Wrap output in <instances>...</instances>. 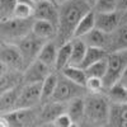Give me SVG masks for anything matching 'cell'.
<instances>
[{
    "label": "cell",
    "instance_id": "6da1fadb",
    "mask_svg": "<svg viewBox=\"0 0 127 127\" xmlns=\"http://www.w3.org/2000/svg\"><path fill=\"white\" fill-rule=\"evenodd\" d=\"M90 10L92 8L84 0H66L59 5L57 36L55 39L59 46L67 43L74 38L79 22Z\"/></svg>",
    "mask_w": 127,
    "mask_h": 127
},
{
    "label": "cell",
    "instance_id": "7a4b0ae2",
    "mask_svg": "<svg viewBox=\"0 0 127 127\" xmlns=\"http://www.w3.org/2000/svg\"><path fill=\"white\" fill-rule=\"evenodd\" d=\"M85 113L84 120L90 122L95 127H105L108 123L111 102L103 93H88L84 97Z\"/></svg>",
    "mask_w": 127,
    "mask_h": 127
},
{
    "label": "cell",
    "instance_id": "3957f363",
    "mask_svg": "<svg viewBox=\"0 0 127 127\" xmlns=\"http://www.w3.org/2000/svg\"><path fill=\"white\" fill-rule=\"evenodd\" d=\"M33 19L8 18L0 20V41L6 43H17L32 32Z\"/></svg>",
    "mask_w": 127,
    "mask_h": 127
},
{
    "label": "cell",
    "instance_id": "277c9868",
    "mask_svg": "<svg viewBox=\"0 0 127 127\" xmlns=\"http://www.w3.org/2000/svg\"><path fill=\"white\" fill-rule=\"evenodd\" d=\"M105 60H107V71L104 74L103 84L104 89H107L120 81L122 72L127 67V51L108 52Z\"/></svg>",
    "mask_w": 127,
    "mask_h": 127
},
{
    "label": "cell",
    "instance_id": "5b68a950",
    "mask_svg": "<svg viewBox=\"0 0 127 127\" xmlns=\"http://www.w3.org/2000/svg\"><path fill=\"white\" fill-rule=\"evenodd\" d=\"M87 94H88V92H87L85 87L79 85V84L66 79L65 76H62L59 72L57 85H56V89L54 92V95H52L51 100L66 104V103H69L70 100L75 99V98L85 97Z\"/></svg>",
    "mask_w": 127,
    "mask_h": 127
},
{
    "label": "cell",
    "instance_id": "8992f818",
    "mask_svg": "<svg viewBox=\"0 0 127 127\" xmlns=\"http://www.w3.org/2000/svg\"><path fill=\"white\" fill-rule=\"evenodd\" d=\"M41 102H42L41 83H32V84L23 83L14 109H33L41 105Z\"/></svg>",
    "mask_w": 127,
    "mask_h": 127
},
{
    "label": "cell",
    "instance_id": "52a82bcc",
    "mask_svg": "<svg viewBox=\"0 0 127 127\" xmlns=\"http://www.w3.org/2000/svg\"><path fill=\"white\" fill-rule=\"evenodd\" d=\"M0 62L8 70L23 72L26 69V64L22 57V54H20L15 43L0 42Z\"/></svg>",
    "mask_w": 127,
    "mask_h": 127
},
{
    "label": "cell",
    "instance_id": "ba28073f",
    "mask_svg": "<svg viewBox=\"0 0 127 127\" xmlns=\"http://www.w3.org/2000/svg\"><path fill=\"white\" fill-rule=\"evenodd\" d=\"M45 43H46V41L38 38L37 36H34L33 33H32V32L15 43L17 47L20 51V54H22V57H23L24 64H26V67L31 62L37 60L39 51L42 50V47H43Z\"/></svg>",
    "mask_w": 127,
    "mask_h": 127
},
{
    "label": "cell",
    "instance_id": "9c48e42d",
    "mask_svg": "<svg viewBox=\"0 0 127 127\" xmlns=\"http://www.w3.org/2000/svg\"><path fill=\"white\" fill-rule=\"evenodd\" d=\"M66 113V104L48 100L37 107V127L43 123L54 122L60 114Z\"/></svg>",
    "mask_w": 127,
    "mask_h": 127
},
{
    "label": "cell",
    "instance_id": "30bf717a",
    "mask_svg": "<svg viewBox=\"0 0 127 127\" xmlns=\"http://www.w3.org/2000/svg\"><path fill=\"white\" fill-rule=\"evenodd\" d=\"M33 19L46 20L57 27L59 23V5L48 0H39L33 6Z\"/></svg>",
    "mask_w": 127,
    "mask_h": 127
},
{
    "label": "cell",
    "instance_id": "8fae6325",
    "mask_svg": "<svg viewBox=\"0 0 127 127\" xmlns=\"http://www.w3.org/2000/svg\"><path fill=\"white\" fill-rule=\"evenodd\" d=\"M3 116L9 121L10 127H29L31 125H36L37 127V108L14 109Z\"/></svg>",
    "mask_w": 127,
    "mask_h": 127
},
{
    "label": "cell",
    "instance_id": "7c38bea8",
    "mask_svg": "<svg viewBox=\"0 0 127 127\" xmlns=\"http://www.w3.org/2000/svg\"><path fill=\"white\" fill-rule=\"evenodd\" d=\"M52 70L48 66H46L45 64H42L41 61L36 60L33 62H31L29 65L24 69L23 71V83L24 84H32V83H42L50 74Z\"/></svg>",
    "mask_w": 127,
    "mask_h": 127
},
{
    "label": "cell",
    "instance_id": "4fadbf2b",
    "mask_svg": "<svg viewBox=\"0 0 127 127\" xmlns=\"http://www.w3.org/2000/svg\"><path fill=\"white\" fill-rule=\"evenodd\" d=\"M121 24V12L118 10L109 13H95V28L104 33H113Z\"/></svg>",
    "mask_w": 127,
    "mask_h": 127
},
{
    "label": "cell",
    "instance_id": "5bb4252c",
    "mask_svg": "<svg viewBox=\"0 0 127 127\" xmlns=\"http://www.w3.org/2000/svg\"><path fill=\"white\" fill-rule=\"evenodd\" d=\"M32 33L46 42L54 41V39H56V36H57V27L50 22H46V20L33 19Z\"/></svg>",
    "mask_w": 127,
    "mask_h": 127
},
{
    "label": "cell",
    "instance_id": "9a60e30c",
    "mask_svg": "<svg viewBox=\"0 0 127 127\" xmlns=\"http://www.w3.org/2000/svg\"><path fill=\"white\" fill-rule=\"evenodd\" d=\"M81 39L87 45V47L102 48L108 52V45H109V34L108 33H104V32L94 28L84 37H81Z\"/></svg>",
    "mask_w": 127,
    "mask_h": 127
},
{
    "label": "cell",
    "instance_id": "2e32d148",
    "mask_svg": "<svg viewBox=\"0 0 127 127\" xmlns=\"http://www.w3.org/2000/svg\"><path fill=\"white\" fill-rule=\"evenodd\" d=\"M127 51V23L121 24L113 33L109 34L108 52Z\"/></svg>",
    "mask_w": 127,
    "mask_h": 127
},
{
    "label": "cell",
    "instance_id": "e0dca14e",
    "mask_svg": "<svg viewBox=\"0 0 127 127\" xmlns=\"http://www.w3.org/2000/svg\"><path fill=\"white\" fill-rule=\"evenodd\" d=\"M57 50H59V45L56 43V41H47L43 45L42 50L39 51L37 60L41 61L42 64H45L46 66H48L50 69L55 70L56 66V57H57ZM56 71V70H55Z\"/></svg>",
    "mask_w": 127,
    "mask_h": 127
},
{
    "label": "cell",
    "instance_id": "ac0fdd59",
    "mask_svg": "<svg viewBox=\"0 0 127 127\" xmlns=\"http://www.w3.org/2000/svg\"><path fill=\"white\" fill-rule=\"evenodd\" d=\"M105 127H127V104H111L109 118Z\"/></svg>",
    "mask_w": 127,
    "mask_h": 127
},
{
    "label": "cell",
    "instance_id": "d6986e66",
    "mask_svg": "<svg viewBox=\"0 0 127 127\" xmlns=\"http://www.w3.org/2000/svg\"><path fill=\"white\" fill-rule=\"evenodd\" d=\"M23 84V72L8 70L0 76V95Z\"/></svg>",
    "mask_w": 127,
    "mask_h": 127
},
{
    "label": "cell",
    "instance_id": "ffe728a7",
    "mask_svg": "<svg viewBox=\"0 0 127 127\" xmlns=\"http://www.w3.org/2000/svg\"><path fill=\"white\" fill-rule=\"evenodd\" d=\"M84 113H85V103L84 97H79L66 103V114L71 118L74 123H79L84 120Z\"/></svg>",
    "mask_w": 127,
    "mask_h": 127
},
{
    "label": "cell",
    "instance_id": "44dd1931",
    "mask_svg": "<svg viewBox=\"0 0 127 127\" xmlns=\"http://www.w3.org/2000/svg\"><path fill=\"white\" fill-rule=\"evenodd\" d=\"M22 85L23 84H20L19 87H17V88L0 95V116L14 111L15 103H17V99H18V95H19Z\"/></svg>",
    "mask_w": 127,
    "mask_h": 127
},
{
    "label": "cell",
    "instance_id": "7402d4cb",
    "mask_svg": "<svg viewBox=\"0 0 127 127\" xmlns=\"http://www.w3.org/2000/svg\"><path fill=\"white\" fill-rule=\"evenodd\" d=\"M104 94L111 104H127V89L121 83H116L112 87L104 89Z\"/></svg>",
    "mask_w": 127,
    "mask_h": 127
},
{
    "label": "cell",
    "instance_id": "603a6c76",
    "mask_svg": "<svg viewBox=\"0 0 127 127\" xmlns=\"http://www.w3.org/2000/svg\"><path fill=\"white\" fill-rule=\"evenodd\" d=\"M71 43V59H70V65L74 66H80L81 62L85 57L87 54V45L83 42L81 38H72L70 41Z\"/></svg>",
    "mask_w": 127,
    "mask_h": 127
},
{
    "label": "cell",
    "instance_id": "cb8c5ba5",
    "mask_svg": "<svg viewBox=\"0 0 127 127\" xmlns=\"http://www.w3.org/2000/svg\"><path fill=\"white\" fill-rule=\"evenodd\" d=\"M60 72L62 76H65L66 79L74 81L79 84V85H83L85 87V83H87V74H85V70L80 66H74V65H67L65 66L61 71H57Z\"/></svg>",
    "mask_w": 127,
    "mask_h": 127
},
{
    "label": "cell",
    "instance_id": "d4e9b609",
    "mask_svg": "<svg viewBox=\"0 0 127 127\" xmlns=\"http://www.w3.org/2000/svg\"><path fill=\"white\" fill-rule=\"evenodd\" d=\"M57 80H59V72L57 71H52L50 75L41 83V89H42V103H46L51 100L54 92L57 85Z\"/></svg>",
    "mask_w": 127,
    "mask_h": 127
},
{
    "label": "cell",
    "instance_id": "484cf974",
    "mask_svg": "<svg viewBox=\"0 0 127 127\" xmlns=\"http://www.w3.org/2000/svg\"><path fill=\"white\" fill-rule=\"evenodd\" d=\"M94 28H95V13L92 9L79 22V24L75 29V33H74V38H81Z\"/></svg>",
    "mask_w": 127,
    "mask_h": 127
},
{
    "label": "cell",
    "instance_id": "4316f807",
    "mask_svg": "<svg viewBox=\"0 0 127 127\" xmlns=\"http://www.w3.org/2000/svg\"><path fill=\"white\" fill-rule=\"evenodd\" d=\"M70 59H71V43L70 42L59 46L55 70L56 71H61L65 66L70 65Z\"/></svg>",
    "mask_w": 127,
    "mask_h": 127
},
{
    "label": "cell",
    "instance_id": "83f0119b",
    "mask_svg": "<svg viewBox=\"0 0 127 127\" xmlns=\"http://www.w3.org/2000/svg\"><path fill=\"white\" fill-rule=\"evenodd\" d=\"M108 55V52L105 50H102V48H94V47H88L87 50V54H85V57H84L83 62L80 67L83 69H87L88 66L93 65L94 62H97L99 60H103L105 59Z\"/></svg>",
    "mask_w": 127,
    "mask_h": 127
},
{
    "label": "cell",
    "instance_id": "f1b7e54d",
    "mask_svg": "<svg viewBox=\"0 0 127 127\" xmlns=\"http://www.w3.org/2000/svg\"><path fill=\"white\" fill-rule=\"evenodd\" d=\"M85 70V74H87V78H99V79H103L104 78V74L107 71V60L103 59V60H99L97 62H94L93 65L88 66Z\"/></svg>",
    "mask_w": 127,
    "mask_h": 127
},
{
    "label": "cell",
    "instance_id": "f546056e",
    "mask_svg": "<svg viewBox=\"0 0 127 127\" xmlns=\"http://www.w3.org/2000/svg\"><path fill=\"white\" fill-rule=\"evenodd\" d=\"M93 10L95 13H109L118 10V0H97Z\"/></svg>",
    "mask_w": 127,
    "mask_h": 127
},
{
    "label": "cell",
    "instance_id": "4dcf8cb0",
    "mask_svg": "<svg viewBox=\"0 0 127 127\" xmlns=\"http://www.w3.org/2000/svg\"><path fill=\"white\" fill-rule=\"evenodd\" d=\"M13 18L18 19H33V5L17 3L13 12Z\"/></svg>",
    "mask_w": 127,
    "mask_h": 127
},
{
    "label": "cell",
    "instance_id": "1f68e13d",
    "mask_svg": "<svg viewBox=\"0 0 127 127\" xmlns=\"http://www.w3.org/2000/svg\"><path fill=\"white\" fill-rule=\"evenodd\" d=\"M17 0H0V20L13 17Z\"/></svg>",
    "mask_w": 127,
    "mask_h": 127
},
{
    "label": "cell",
    "instance_id": "d6a6232c",
    "mask_svg": "<svg viewBox=\"0 0 127 127\" xmlns=\"http://www.w3.org/2000/svg\"><path fill=\"white\" fill-rule=\"evenodd\" d=\"M85 89H87L88 93H103L104 92L103 79H99V78H87Z\"/></svg>",
    "mask_w": 127,
    "mask_h": 127
},
{
    "label": "cell",
    "instance_id": "836d02e7",
    "mask_svg": "<svg viewBox=\"0 0 127 127\" xmlns=\"http://www.w3.org/2000/svg\"><path fill=\"white\" fill-rule=\"evenodd\" d=\"M52 123H54L55 127H71L74 122L71 121V118L66 113H62V114L59 116V117H56Z\"/></svg>",
    "mask_w": 127,
    "mask_h": 127
},
{
    "label": "cell",
    "instance_id": "e575fe53",
    "mask_svg": "<svg viewBox=\"0 0 127 127\" xmlns=\"http://www.w3.org/2000/svg\"><path fill=\"white\" fill-rule=\"evenodd\" d=\"M118 83H121L122 85L127 89V67L125 69V71L122 72V75H121V78H120V81Z\"/></svg>",
    "mask_w": 127,
    "mask_h": 127
},
{
    "label": "cell",
    "instance_id": "d590c367",
    "mask_svg": "<svg viewBox=\"0 0 127 127\" xmlns=\"http://www.w3.org/2000/svg\"><path fill=\"white\" fill-rule=\"evenodd\" d=\"M127 9V0H118V12H123Z\"/></svg>",
    "mask_w": 127,
    "mask_h": 127
},
{
    "label": "cell",
    "instance_id": "8d00e7d4",
    "mask_svg": "<svg viewBox=\"0 0 127 127\" xmlns=\"http://www.w3.org/2000/svg\"><path fill=\"white\" fill-rule=\"evenodd\" d=\"M0 127H10V123L9 121L5 118V116H0Z\"/></svg>",
    "mask_w": 127,
    "mask_h": 127
},
{
    "label": "cell",
    "instance_id": "74e56055",
    "mask_svg": "<svg viewBox=\"0 0 127 127\" xmlns=\"http://www.w3.org/2000/svg\"><path fill=\"white\" fill-rule=\"evenodd\" d=\"M78 125V127H95L94 125H92L90 122H88V121H85V120H83L81 122H79V123H76Z\"/></svg>",
    "mask_w": 127,
    "mask_h": 127
},
{
    "label": "cell",
    "instance_id": "f35d334b",
    "mask_svg": "<svg viewBox=\"0 0 127 127\" xmlns=\"http://www.w3.org/2000/svg\"><path fill=\"white\" fill-rule=\"evenodd\" d=\"M121 22H122V24L127 23V9L121 12Z\"/></svg>",
    "mask_w": 127,
    "mask_h": 127
},
{
    "label": "cell",
    "instance_id": "ab89813d",
    "mask_svg": "<svg viewBox=\"0 0 127 127\" xmlns=\"http://www.w3.org/2000/svg\"><path fill=\"white\" fill-rule=\"evenodd\" d=\"M84 1H85L92 9L94 8V5H95V3H97V0H84Z\"/></svg>",
    "mask_w": 127,
    "mask_h": 127
},
{
    "label": "cell",
    "instance_id": "60d3db41",
    "mask_svg": "<svg viewBox=\"0 0 127 127\" xmlns=\"http://www.w3.org/2000/svg\"><path fill=\"white\" fill-rule=\"evenodd\" d=\"M17 3L19 4H28V5H33V3L31 1V0H17ZM34 6V5H33Z\"/></svg>",
    "mask_w": 127,
    "mask_h": 127
},
{
    "label": "cell",
    "instance_id": "b9f144b4",
    "mask_svg": "<svg viewBox=\"0 0 127 127\" xmlns=\"http://www.w3.org/2000/svg\"><path fill=\"white\" fill-rule=\"evenodd\" d=\"M6 71H8V69H6V67H5V66L3 65V64H1V62H0V76H1V75H3V74H5Z\"/></svg>",
    "mask_w": 127,
    "mask_h": 127
},
{
    "label": "cell",
    "instance_id": "7bdbcfd3",
    "mask_svg": "<svg viewBox=\"0 0 127 127\" xmlns=\"http://www.w3.org/2000/svg\"><path fill=\"white\" fill-rule=\"evenodd\" d=\"M38 127H55V126H54V123H52V122H50V123H43V125H39Z\"/></svg>",
    "mask_w": 127,
    "mask_h": 127
},
{
    "label": "cell",
    "instance_id": "ee69618b",
    "mask_svg": "<svg viewBox=\"0 0 127 127\" xmlns=\"http://www.w3.org/2000/svg\"><path fill=\"white\" fill-rule=\"evenodd\" d=\"M54 1H55L57 5H60V4H62V3H65L66 0H54Z\"/></svg>",
    "mask_w": 127,
    "mask_h": 127
},
{
    "label": "cell",
    "instance_id": "f6af8a7d",
    "mask_svg": "<svg viewBox=\"0 0 127 127\" xmlns=\"http://www.w3.org/2000/svg\"><path fill=\"white\" fill-rule=\"evenodd\" d=\"M31 1H32V3H33V5H34V4H37V3L39 1V0H31Z\"/></svg>",
    "mask_w": 127,
    "mask_h": 127
},
{
    "label": "cell",
    "instance_id": "bcb514c9",
    "mask_svg": "<svg viewBox=\"0 0 127 127\" xmlns=\"http://www.w3.org/2000/svg\"><path fill=\"white\" fill-rule=\"evenodd\" d=\"M71 127H78V125H76V123H72V126H71Z\"/></svg>",
    "mask_w": 127,
    "mask_h": 127
},
{
    "label": "cell",
    "instance_id": "7dc6e473",
    "mask_svg": "<svg viewBox=\"0 0 127 127\" xmlns=\"http://www.w3.org/2000/svg\"><path fill=\"white\" fill-rule=\"evenodd\" d=\"M48 1H54V0H48ZM54 3H55V1H54Z\"/></svg>",
    "mask_w": 127,
    "mask_h": 127
},
{
    "label": "cell",
    "instance_id": "c3c4849f",
    "mask_svg": "<svg viewBox=\"0 0 127 127\" xmlns=\"http://www.w3.org/2000/svg\"><path fill=\"white\" fill-rule=\"evenodd\" d=\"M0 42H1V41H0Z\"/></svg>",
    "mask_w": 127,
    "mask_h": 127
}]
</instances>
